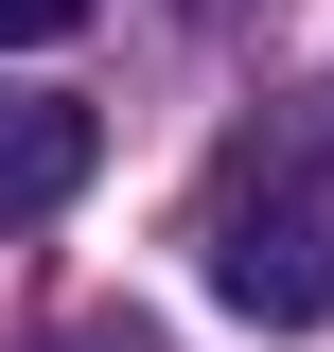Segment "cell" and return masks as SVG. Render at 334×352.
I'll return each mask as SVG.
<instances>
[{"label":"cell","mask_w":334,"mask_h":352,"mask_svg":"<svg viewBox=\"0 0 334 352\" xmlns=\"http://www.w3.org/2000/svg\"><path fill=\"white\" fill-rule=\"evenodd\" d=\"M53 36H88V0H0V53H53Z\"/></svg>","instance_id":"obj_3"},{"label":"cell","mask_w":334,"mask_h":352,"mask_svg":"<svg viewBox=\"0 0 334 352\" xmlns=\"http://www.w3.org/2000/svg\"><path fill=\"white\" fill-rule=\"evenodd\" d=\"M317 176H334V141L299 124L282 176L229 159V194H211V300L247 317V335H317L334 317V212H317Z\"/></svg>","instance_id":"obj_1"},{"label":"cell","mask_w":334,"mask_h":352,"mask_svg":"<svg viewBox=\"0 0 334 352\" xmlns=\"http://www.w3.org/2000/svg\"><path fill=\"white\" fill-rule=\"evenodd\" d=\"M88 159H106V124H88L71 88H0V229H36L88 194Z\"/></svg>","instance_id":"obj_2"},{"label":"cell","mask_w":334,"mask_h":352,"mask_svg":"<svg viewBox=\"0 0 334 352\" xmlns=\"http://www.w3.org/2000/svg\"><path fill=\"white\" fill-rule=\"evenodd\" d=\"M53 352H159V335H141V317H71Z\"/></svg>","instance_id":"obj_4"}]
</instances>
